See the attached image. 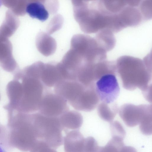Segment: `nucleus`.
<instances>
[{"mask_svg": "<svg viewBox=\"0 0 152 152\" xmlns=\"http://www.w3.org/2000/svg\"><path fill=\"white\" fill-rule=\"evenodd\" d=\"M94 38L100 46L106 52L112 50L115 45L116 39L113 33L108 29L98 31Z\"/></svg>", "mask_w": 152, "mask_h": 152, "instance_id": "obj_15", "label": "nucleus"}, {"mask_svg": "<svg viewBox=\"0 0 152 152\" xmlns=\"http://www.w3.org/2000/svg\"><path fill=\"white\" fill-rule=\"evenodd\" d=\"M0 152H7L5 149L0 144Z\"/></svg>", "mask_w": 152, "mask_h": 152, "instance_id": "obj_24", "label": "nucleus"}, {"mask_svg": "<svg viewBox=\"0 0 152 152\" xmlns=\"http://www.w3.org/2000/svg\"><path fill=\"white\" fill-rule=\"evenodd\" d=\"M146 110L139 123V128L141 132L146 135L152 134V116L149 109Z\"/></svg>", "mask_w": 152, "mask_h": 152, "instance_id": "obj_18", "label": "nucleus"}, {"mask_svg": "<svg viewBox=\"0 0 152 152\" xmlns=\"http://www.w3.org/2000/svg\"><path fill=\"white\" fill-rule=\"evenodd\" d=\"M66 134L63 140L64 152H84L85 138L79 130H72Z\"/></svg>", "mask_w": 152, "mask_h": 152, "instance_id": "obj_10", "label": "nucleus"}, {"mask_svg": "<svg viewBox=\"0 0 152 152\" xmlns=\"http://www.w3.org/2000/svg\"><path fill=\"white\" fill-rule=\"evenodd\" d=\"M20 21L10 10L6 12L5 19L0 26V38L8 39L18 28Z\"/></svg>", "mask_w": 152, "mask_h": 152, "instance_id": "obj_14", "label": "nucleus"}, {"mask_svg": "<svg viewBox=\"0 0 152 152\" xmlns=\"http://www.w3.org/2000/svg\"><path fill=\"white\" fill-rule=\"evenodd\" d=\"M99 147L93 137H88L85 138L84 152H98Z\"/></svg>", "mask_w": 152, "mask_h": 152, "instance_id": "obj_20", "label": "nucleus"}, {"mask_svg": "<svg viewBox=\"0 0 152 152\" xmlns=\"http://www.w3.org/2000/svg\"><path fill=\"white\" fill-rule=\"evenodd\" d=\"M26 12L31 17L42 21L48 19L50 14L47 0H28Z\"/></svg>", "mask_w": 152, "mask_h": 152, "instance_id": "obj_11", "label": "nucleus"}, {"mask_svg": "<svg viewBox=\"0 0 152 152\" xmlns=\"http://www.w3.org/2000/svg\"><path fill=\"white\" fill-rule=\"evenodd\" d=\"M7 126L9 144L23 151H30L37 141L32 113L15 112L7 113Z\"/></svg>", "mask_w": 152, "mask_h": 152, "instance_id": "obj_3", "label": "nucleus"}, {"mask_svg": "<svg viewBox=\"0 0 152 152\" xmlns=\"http://www.w3.org/2000/svg\"><path fill=\"white\" fill-rule=\"evenodd\" d=\"M36 45L38 50L45 56L53 54L57 46L55 39L48 33L42 32H39L37 36Z\"/></svg>", "mask_w": 152, "mask_h": 152, "instance_id": "obj_13", "label": "nucleus"}, {"mask_svg": "<svg viewBox=\"0 0 152 152\" xmlns=\"http://www.w3.org/2000/svg\"><path fill=\"white\" fill-rule=\"evenodd\" d=\"M62 130L65 133L69 130H79L83 123L81 114L75 110H68L59 117Z\"/></svg>", "mask_w": 152, "mask_h": 152, "instance_id": "obj_12", "label": "nucleus"}, {"mask_svg": "<svg viewBox=\"0 0 152 152\" xmlns=\"http://www.w3.org/2000/svg\"><path fill=\"white\" fill-rule=\"evenodd\" d=\"M110 129L112 136H118L123 138L124 137L125 131L121 125L118 122L111 123Z\"/></svg>", "mask_w": 152, "mask_h": 152, "instance_id": "obj_21", "label": "nucleus"}, {"mask_svg": "<svg viewBox=\"0 0 152 152\" xmlns=\"http://www.w3.org/2000/svg\"><path fill=\"white\" fill-rule=\"evenodd\" d=\"M96 94L101 102L107 104L114 102L120 93V88L115 75H103L95 83Z\"/></svg>", "mask_w": 152, "mask_h": 152, "instance_id": "obj_5", "label": "nucleus"}, {"mask_svg": "<svg viewBox=\"0 0 152 152\" xmlns=\"http://www.w3.org/2000/svg\"><path fill=\"white\" fill-rule=\"evenodd\" d=\"M148 55L143 60L139 58L124 55L115 61L117 72L122 80L123 86L126 89L133 90L139 87L142 91L151 79V66Z\"/></svg>", "mask_w": 152, "mask_h": 152, "instance_id": "obj_2", "label": "nucleus"}, {"mask_svg": "<svg viewBox=\"0 0 152 152\" xmlns=\"http://www.w3.org/2000/svg\"><path fill=\"white\" fill-rule=\"evenodd\" d=\"M67 101L55 93L45 91L39 105L38 112L47 117H59L69 110Z\"/></svg>", "mask_w": 152, "mask_h": 152, "instance_id": "obj_6", "label": "nucleus"}, {"mask_svg": "<svg viewBox=\"0 0 152 152\" xmlns=\"http://www.w3.org/2000/svg\"><path fill=\"white\" fill-rule=\"evenodd\" d=\"M34 132L37 141L54 149L63 143V131L59 117L44 116L39 112L32 113Z\"/></svg>", "mask_w": 152, "mask_h": 152, "instance_id": "obj_4", "label": "nucleus"}, {"mask_svg": "<svg viewBox=\"0 0 152 152\" xmlns=\"http://www.w3.org/2000/svg\"><path fill=\"white\" fill-rule=\"evenodd\" d=\"M2 4V1H0V7L1 6V5Z\"/></svg>", "mask_w": 152, "mask_h": 152, "instance_id": "obj_25", "label": "nucleus"}, {"mask_svg": "<svg viewBox=\"0 0 152 152\" xmlns=\"http://www.w3.org/2000/svg\"><path fill=\"white\" fill-rule=\"evenodd\" d=\"M12 50V44L8 39L0 38V66L4 71L13 74L19 67Z\"/></svg>", "mask_w": 152, "mask_h": 152, "instance_id": "obj_8", "label": "nucleus"}, {"mask_svg": "<svg viewBox=\"0 0 152 152\" xmlns=\"http://www.w3.org/2000/svg\"><path fill=\"white\" fill-rule=\"evenodd\" d=\"M7 85L9 102L4 106L7 111L33 113L38 111L46 87L40 79L28 74L23 68L13 74Z\"/></svg>", "mask_w": 152, "mask_h": 152, "instance_id": "obj_1", "label": "nucleus"}, {"mask_svg": "<svg viewBox=\"0 0 152 152\" xmlns=\"http://www.w3.org/2000/svg\"><path fill=\"white\" fill-rule=\"evenodd\" d=\"M40 79L46 87H54L63 80V70L60 63H43Z\"/></svg>", "mask_w": 152, "mask_h": 152, "instance_id": "obj_7", "label": "nucleus"}, {"mask_svg": "<svg viewBox=\"0 0 152 152\" xmlns=\"http://www.w3.org/2000/svg\"><path fill=\"white\" fill-rule=\"evenodd\" d=\"M118 106L115 102L107 104L101 102L98 105L97 111L99 117L103 120L111 122L118 111Z\"/></svg>", "mask_w": 152, "mask_h": 152, "instance_id": "obj_16", "label": "nucleus"}, {"mask_svg": "<svg viewBox=\"0 0 152 152\" xmlns=\"http://www.w3.org/2000/svg\"><path fill=\"white\" fill-rule=\"evenodd\" d=\"M7 136L6 126L2 125L0 123V144L3 145L5 143Z\"/></svg>", "mask_w": 152, "mask_h": 152, "instance_id": "obj_23", "label": "nucleus"}, {"mask_svg": "<svg viewBox=\"0 0 152 152\" xmlns=\"http://www.w3.org/2000/svg\"><path fill=\"white\" fill-rule=\"evenodd\" d=\"M28 1L4 0L2 4L9 9L15 15L23 16L26 13V8Z\"/></svg>", "mask_w": 152, "mask_h": 152, "instance_id": "obj_17", "label": "nucleus"}, {"mask_svg": "<svg viewBox=\"0 0 152 152\" xmlns=\"http://www.w3.org/2000/svg\"><path fill=\"white\" fill-rule=\"evenodd\" d=\"M30 152H57L44 142L37 141L30 150Z\"/></svg>", "mask_w": 152, "mask_h": 152, "instance_id": "obj_22", "label": "nucleus"}, {"mask_svg": "<svg viewBox=\"0 0 152 152\" xmlns=\"http://www.w3.org/2000/svg\"><path fill=\"white\" fill-rule=\"evenodd\" d=\"M145 105L136 106L126 104L121 107L120 115L125 124L130 127L136 126L139 124L144 114Z\"/></svg>", "mask_w": 152, "mask_h": 152, "instance_id": "obj_9", "label": "nucleus"}, {"mask_svg": "<svg viewBox=\"0 0 152 152\" xmlns=\"http://www.w3.org/2000/svg\"><path fill=\"white\" fill-rule=\"evenodd\" d=\"M63 19L60 15H57L51 20L48 28V33L50 34L60 29L62 26Z\"/></svg>", "mask_w": 152, "mask_h": 152, "instance_id": "obj_19", "label": "nucleus"}]
</instances>
